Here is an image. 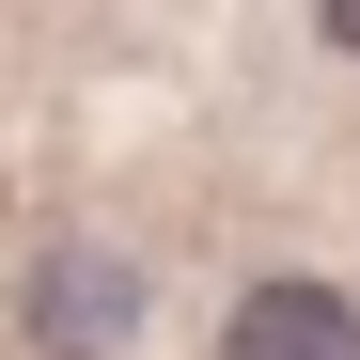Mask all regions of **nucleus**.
I'll return each mask as SVG.
<instances>
[{
  "mask_svg": "<svg viewBox=\"0 0 360 360\" xmlns=\"http://www.w3.org/2000/svg\"><path fill=\"white\" fill-rule=\"evenodd\" d=\"M16 329L47 360H110L141 329V266L110 251V235H63V251H32V282H16Z\"/></svg>",
  "mask_w": 360,
  "mask_h": 360,
  "instance_id": "1",
  "label": "nucleus"
},
{
  "mask_svg": "<svg viewBox=\"0 0 360 360\" xmlns=\"http://www.w3.org/2000/svg\"><path fill=\"white\" fill-rule=\"evenodd\" d=\"M219 360H360V314H345V282H251L235 297V329H219Z\"/></svg>",
  "mask_w": 360,
  "mask_h": 360,
  "instance_id": "2",
  "label": "nucleus"
},
{
  "mask_svg": "<svg viewBox=\"0 0 360 360\" xmlns=\"http://www.w3.org/2000/svg\"><path fill=\"white\" fill-rule=\"evenodd\" d=\"M314 16H329V47H345V63H360V0H314Z\"/></svg>",
  "mask_w": 360,
  "mask_h": 360,
  "instance_id": "3",
  "label": "nucleus"
}]
</instances>
